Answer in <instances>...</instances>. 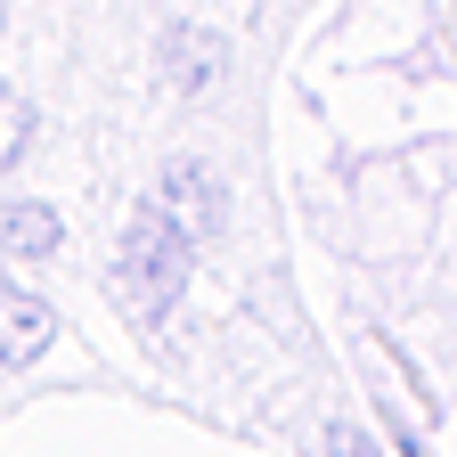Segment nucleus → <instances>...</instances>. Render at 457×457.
<instances>
[{"label":"nucleus","mask_w":457,"mask_h":457,"mask_svg":"<svg viewBox=\"0 0 457 457\" xmlns=\"http://www.w3.org/2000/svg\"><path fill=\"white\" fill-rule=\"evenodd\" d=\"M188 245H196V228L171 212L163 196L131 212V228H123V270H114V286H123V303H131V319H139V327H163V319H171V303H180V286H188V262H196Z\"/></svg>","instance_id":"obj_1"},{"label":"nucleus","mask_w":457,"mask_h":457,"mask_svg":"<svg viewBox=\"0 0 457 457\" xmlns=\"http://www.w3.org/2000/svg\"><path fill=\"white\" fill-rule=\"evenodd\" d=\"M327 449H335V457H376V449H368V433H360V425H335V433H327Z\"/></svg>","instance_id":"obj_6"},{"label":"nucleus","mask_w":457,"mask_h":457,"mask_svg":"<svg viewBox=\"0 0 457 457\" xmlns=\"http://www.w3.org/2000/svg\"><path fill=\"white\" fill-rule=\"evenodd\" d=\"M0 9H9V0H0Z\"/></svg>","instance_id":"obj_7"},{"label":"nucleus","mask_w":457,"mask_h":457,"mask_svg":"<svg viewBox=\"0 0 457 457\" xmlns=\"http://www.w3.org/2000/svg\"><path fill=\"white\" fill-rule=\"evenodd\" d=\"M155 196H163L171 212H180V220L196 228V237H212V228H220V188L204 180V171H196V163H171V171H163V188H155Z\"/></svg>","instance_id":"obj_3"},{"label":"nucleus","mask_w":457,"mask_h":457,"mask_svg":"<svg viewBox=\"0 0 457 457\" xmlns=\"http://www.w3.org/2000/svg\"><path fill=\"white\" fill-rule=\"evenodd\" d=\"M49 335H57V319L41 295H0V368H25Z\"/></svg>","instance_id":"obj_2"},{"label":"nucleus","mask_w":457,"mask_h":457,"mask_svg":"<svg viewBox=\"0 0 457 457\" xmlns=\"http://www.w3.org/2000/svg\"><path fill=\"white\" fill-rule=\"evenodd\" d=\"M0 245L9 253H57V212L49 204H9L0 212Z\"/></svg>","instance_id":"obj_4"},{"label":"nucleus","mask_w":457,"mask_h":457,"mask_svg":"<svg viewBox=\"0 0 457 457\" xmlns=\"http://www.w3.org/2000/svg\"><path fill=\"white\" fill-rule=\"evenodd\" d=\"M25 139H33V114H25V98H9V90H0V171H9V163L25 155Z\"/></svg>","instance_id":"obj_5"}]
</instances>
